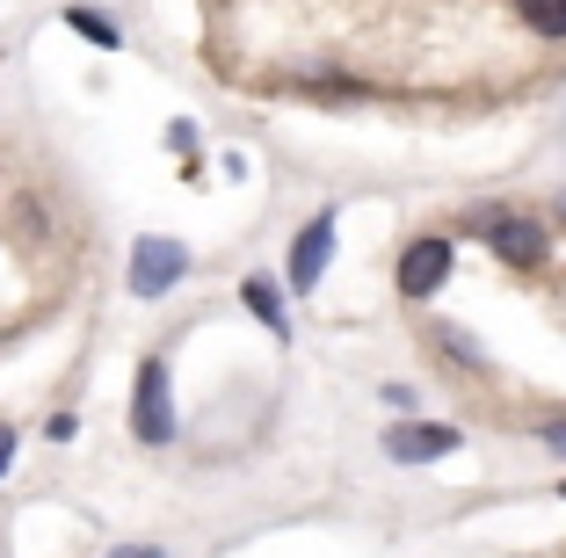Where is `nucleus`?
Wrapping results in <instances>:
<instances>
[{
	"label": "nucleus",
	"mask_w": 566,
	"mask_h": 558,
	"mask_svg": "<svg viewBox=\"0 0 566 558\" xmlns=\"http://www.w3.org/2000/svg\"><path fill=\"white\" fill-rule=\"evenodd\" d=\"M240 297H248V313H254V319H262V327H269V334H291V319H283V297H276V291H269V283H262V276H248V283H240Z\"/></svg>",
	"instance_id": "7"
},
{
	"label": "nucleus",
	"mask_w": 566,
	"mask_h": 558,
	"mask_svg": "<svg viewBox=\"0 0 566 558\" xmlns=\"http://www.w3.org/2000/svg\"><path fill=\"white\" fill-rule=\"evenodd\" d=\"M516 8L537 36H566V0H516Z\"/></svg>",
	"instance_id": "9"
},
{
	"label": "nucleus",
	"mask_w": 566,
	"mask_h": 558,
	"mask_svg": "<svg viewBox=\"0 0 566 558\" xmlns=\"http://www.w3.org/2000/svg\"><path fill=\"white\" fill-rule=\"evenodd\" d=\"M327 262H334V211H319L313 225L298 232V246H291V291H313Z\"/></svg>",
	"instance_id": "5"
},
{
	"label": "nucleus",
	"mask_w": 566,
	"mask_h": 558,
	"mask_svg": "<svg viewBox=\"0 0 566 558\" xmlns=\"http://www.w3.org/2000/svg\"><path fill=\"white\" fill-rule=\"evenodd\" d=\"M15 464V428H0V472Z\"/></svg>",
	"instance_id": "10"
},
{
	"label": "nucleus",
	"mask_w": 566,
	"mask_h": 558,
	"mask_svg": "<svg viewBox=\"0 0 566 558\" xmlns=\"http://www.w3.org/2000/svg\"><path fill=\"white\" fill-rule=\"evenodd\" d=\"M117 558H160V551H153V544H124Z\"/></svg>",
	"instance_id": "11"
},
{
	"label": "nucleus",
	"mask_w": 566,
	"mask_h": 558,
	"mask_svg": "<svg viewBox=\"0 0 566 558\" xmlns=\"http://www.w3.org/2000/svg\"><path fill=\"white\" fill-rule=\"evenodd\" d=\"M132 428H138V443H175V407H167V362L153 356L146 370H138V399H132Z\"/></svg>",
	"instance_id": "3"
},
{
	"label": "nucleus",
	"mask_w": 566,
	"mask_h": 558,
	"mask_svg": "<svg viewBox=\"0 0 566 558\" xmlns=\"http://www.w3.org/2000/svg\"><path fill=\"white\" fill-rule=\"evenodd\" d=\"M443 276H450V240H415L400 254V297H436L443 291Z\"/></svg>",
	"instance_id": "4"
},
{
	"label": "nucleus",
	"mask_w": 566,
	"mask_h": 558,
	"mask_svg": "<svg viewBox=\"0 0 566 558\" xmlns=\"http://www.w3.org/2000/svg\"><path fill=\"white\" fill-rule=\"evenodd\" d=\"M480 240L494 246L509 269H537V262L552 254V232L537 225L531 211H486V218H480Z\"/></svg>",
	"instance_id": "1"
},
{
	"label": "nucleus",
	"mask_w": 566,
	"mask_h": 558,
	"mask_svg": "<svg viewBox=\"0 0 566 558\" xmlns=\"http://www.w3.org/2000/svg\"><path fill=\"white\" fill-rule=\"evenodd\" d=\"M189 276V246L182 240H138L132 246V291L138 297H167Z\"/></svg>",
	"instance_id": "2"
},
{
	"label": "nucleus",
	"mask_w": 566,
	"mask_h": 558,
	"mask_svg": "<svg viewBox=\"0 0 566 558\" xmlns=\"http://www.w3.org/2000/svg\"><path fill=\"white\" fill-rule=\"evenodd\" d=\"M545 443H552V450H559V457H566V428H545Z\"/></svg>",
	"instance_id": "12"
},
{
	"label": "nucleus",
	"mask_w": 566,
	"mask_h": 558,
	"mask_svg": "<svg viewBox=\"0 0 566 558\" xmlns=\"http://www.w3.org/2000/svg\"><path fill=\"white\" fill-rule=\"evenodd\" d=\"M385 450H392V464H429V457H450V450H458V428H443V421L392 428V435H385Z\"/></svg>",
	"instance_id": "6"
},
{
	"label": "nucleus",
	"mask_w": 566,
	"mask_h": 558,
	"mask_svg": "<svg viewBox=\"0 0 566 558\" xmlns=\"http://www.w3.org/2000/svg\"><path fill=\"white\" fill-rule=\"evenodd\" d=\"M66 30H81L95 51H117V44H124V36H117V22H109V15H95V8H73V15H66Z\"/></svg>",
	"instance_id": "8"
}]
</instances>
